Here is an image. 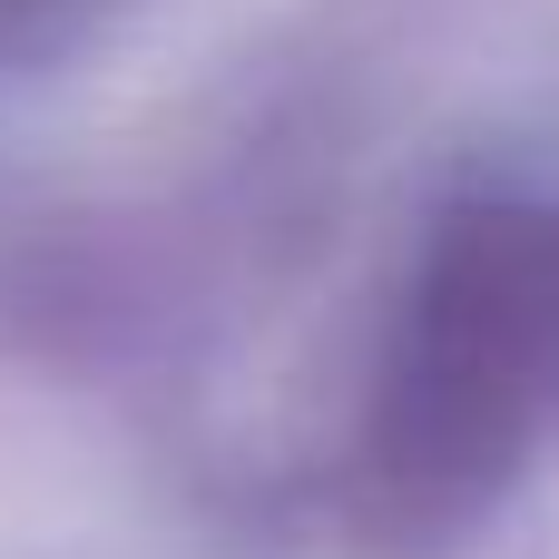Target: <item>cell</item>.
Masks as SVG:
<instances>
[{
	"instance_id": "2",
	"label": "cell",
	"mask_w": 559,
	"mask_h": 559,
	"mask_svg": "<svg viewBox=\"0 0 559 559\" xmlns=\"http://www.w3.org/2000/svg\"><path fill=\"white\" fill-rule=\"evenodd\" d=\"M59 10H79V0H0V39H20V29L59 20Z\"/></svg>"
},
{
	"instance_id": "1",
	"label": "cell",
	"mask_w": 559,
	"mask_h": 559,
	"mask_svg": "<svg viewBox=\"0 0 559 559\" xmlns=\"http://www.w3.org/2000/svg\"><path fill=\"white\" fill-rule=\"evenodd\" d=\"M559 432V197L442 216L373 373V462L413 511H481Z\"/></svg>"
}]
</instances>
